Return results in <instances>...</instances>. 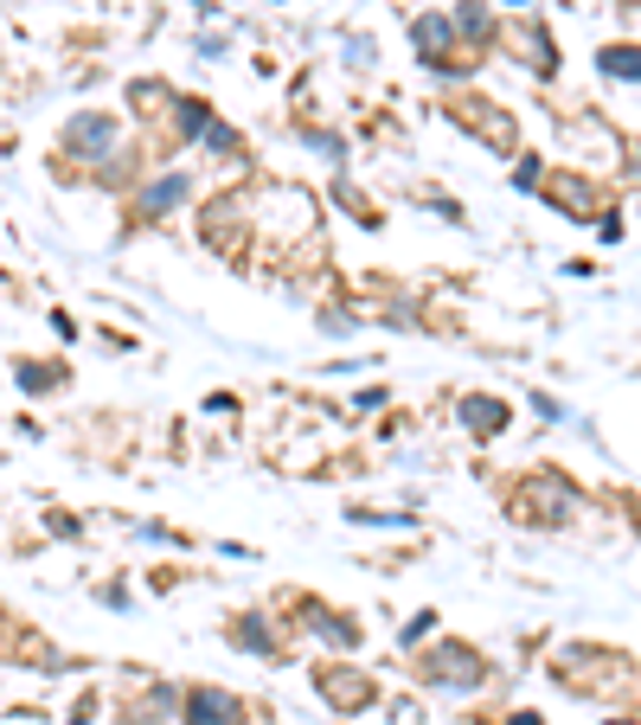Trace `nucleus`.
I'll return each instance as SVG.
<instances>
[{
	"label": "nucleus",
	"instance_id": "nucleus-15",
	"mask_svg": "<svg viewBox=\"0 0 641 725\" xmlns=\"http://www.w3.org/2000/svg\"><path fill=\"white\" fill-rule=\"evenodd\" d=\"M450 26H455V39H468V45H488V39H494V20L482 13V7H455Z\"/></svg>",
	"mask_w": 641,
	"mask_h": 725
},
{
	"label": "nucleus",
	"instance_id": "nucleus-19",
	"mask_svg": "<svg viewBox=\"0 0 641 725\" xmlns=\"http://www.w3.org/2000/svg\"><path fill=\"white\" fill-rule=\"evenodd\" d=\"M520 45H527V65H532V72H552V45H545V33H527Z\"/></svg>",
	"mask_w": 641,
	"mask_h": 725
},
{
	"label": "nucleus",
	"instance_id": "nucleus-11",
	"mask_svg": "<svg viewBox=\"0 0 641 725\" xmlns=\"http://www.w3.org/2000/svg\"><path fill=\"white\" fill-rule=\"evenodd\" d=\"M231 642H237V649L244 655H276V636H269V616H231V629H225Z\"/></svg>",
	"mask_w": 641,
	"mask_h": 725
},
{
	"label": "nucleus",
	"instance_id": "nucleus-18",
	"mask_svg": "<svg viewBox=\"0 0 641 725\" xmlns=\"http://www.w3.org/2000/svg\"><path fill=\"white\" fill-rule=\"evenodd\" d=\"M20 385H26V392H52L58 373H45V360H20Z\"/></svg>",
	"mask_w": 641,
	"mask_h": 725
},
{
	"label": "nucleus",
	"instance_id": "nucleus-7",
	"mask_svg": "<svg viewBox=\"0 0 641 725\" xmlns=\"http://www.w3.org/2000/svg\"><path fill=\"white\" fill-rule=\"evenodd\" d=\"M302 629H314L328 649H360V616H346V611H334V604H321V597H308L302 604Z\"/></svg>",
	"mask_w": 641,
	"mask_h": 725
},
{
	"label": "nucleus",
	"instance_id": "nucleus-12",
	"mask_svg": "<svg viewBox=\"0 0 641 725\" xmlns=\"http://www.w3.org/2000/svg\"><path fill=\"white\" fill-rule=\"evenodd\" d=\"M129 103H135V116H142V122H154V116H174V103H180V97H174L167 84H148V77H142V84H129Z\"/></svg>",
	"mask_w": 641,
	"mask_h": 725
},
{
	"label": "nucleus",
	"instance_id": "nucleus-3",
	"mask_svg": "<svg viewBox=\"0 0 641 725\" xmlns=\"http://www.w3.org/2000/svg\"><path fill=\"white\" fill-rule=\"evenodd\" d=\"M417 674L430 681V688H450V693H475L488 681V661L475 649H462V642H436V649L417 655Z\"/></svg>",
	"mask_w": 641,
	"mask_h": 725
},
{
	"label": "nucleus",
	"instance_id": "nucleus-9",
	"mask_svg": "<svg viewBox=\"0 0 641 725\" xmlns=\"http://www.w3.org/2000/svg\"><path fill=\"white\" fill-rule=\"evenodd\" d=\"M455 122H468L482 142H494V149H513V122L500 116V103H482V97H468V103H455Z\"/></svg>",
	"mask_w": 641,
	"mask_h": 725
},
{
	"label": "nucleus",
	"instance_id": "nucleus-10",
	"mask_svg": "<svg viewBox=\"0 0 641 725\" xmlns=\"http://www.w3.org/2000/svg\"><path fill=\"white\" fill-rule=\"evenodd\" d=\"M462 424L475 430V437H494V430H507V418H513V405L507 398H488V392H462Z\"/></svg>",
	"mask_w": 641,
	"mask_h": 725
},
{
	"label": "nucleus",
	"instance_id": "nucleus-4",
	"mask_svg": "<svg viewBox=\"0 0 641 725\" xmlns=\"http://www.w3.org/2000/svg\"><path fill=\"white\" fill-rule=\"evenodd\" d=\"M314 693H321L334 713H366V706H378V681H366V674H360V668H346V661L314 668Z\"/></svg>",
	"mask_w": 641,
	"mask_h": 725
},
{
	"label": "nucleus",
	"instance_id": "nucleus-8",
	"mask_svg": "<svg viewBox=\"0 0 641 725\" xmlns=\"http://www.w3.org/2000/svg\"><path fill=\"white\" fill-rule=\"evenodd\" d=\"M187 199H192V174H187V167H167L161 180H148V187L135 193V206H142L148 219H167V212H180Z\"/></svg>",
	"mask_w": 641,
	"mask_h": 725
},
{
	"label": "nucleus",
	"instance_id": "nucleus-17",
	"mask_svg": "<svg viewBox=\"0 0 641 725\" xmlns=\"http://www.w3.org/2000/svg\"><path fill=\"white\" fill-rule=\"evenodd\" d=\"M604 72L609 77H641V45H609V52H604Z\"/></svg>",
	"mask_w": 641,
	"mask_h": 725
},
{
	"label": "nucleus",
	"instance_id": "nucleus-14",
	"mask_svg": "<svg viewBox=\"0 0 641 725\" xmlns=\"http://www.w3.org/2000/svg\"><path fill=\"white\" fill-rule=\"evenodd\" d=\"M174 129H180V142H199V135L212 129V103H199V97H180V103H174Z\"/></svg>",
	"mask_w": 641,
	"mask_h": 725
},
{
	"label": "nucleus",
	"instance_id": "nucleus-1",
	"mask_svg": "<svg viewBox=\"0 0 641 725\" xmlns=\"http://www.w3.org/2000/svg\"><path fill=\"white\" fill-rule=\"evenodd\" d=\"M507 514H520V527H565V514H577V488H571L565 475L539 469V475H527L507 495Z\"/></svg>",
	"mask_w": 641,
	"mask_h": 725
},
{
	"label": "nucleus",
	"instance_id": "nucleus-5",
	"mask_svg": "<svg viewBox=\"0 0 641 725\" xmlns=\"http://www.w3.org/2000/svg\"><path fill=\"white\" fill-rule=\"evenodd\" d=\"M244 700L231 688H187L180 693V725H244Z\"/></svg>",
	"mask_w": 641,
	"mask_h": 725
},
{
	"label": "nucleus",
	"instance_id": "nucleus-16",
	"mask_svg": "<svg viewBox=\"0 0 641 725\" xmlns=\"http://www.w3.org/2000/svg\"><path fill=\"white\" fill-rule=\"evenodd\" d=\"M199 149H206V154H225V161H237V149H244V142H237V129H231V122H219V116H212V129L199 135Z\"/></svg>",
	"mask_w": 641,
	"mask_h": 725
},
{
	"label": "nucleus",
	"instance_id": "nucleus-20",
	"mask_svg": "<svg viewBox=\"0 0 641 725\" xmlns=\"http://www.w3.org/2000/svg\"><path fill=\"white\" fill-rule=\"evenodd\" d=\"M430 629H436V611H417L411 623H405V636H398V642H405V649H411V642H423V636H430Z\"/></svg>",
	"mask_w": 641,
	"mask_h": 725
},
{
	"label": "nucleus",
	"instance_id": "nucleus-2",
	"mask_svg": "<svg viewBox=\"0 0 641 725\" xmlns=\"http://www.w3.org/2000/svg\"><path fill=\"white\" fill-rule=\"evenodd\" d=\"M58 149H65V161H115L122 154V122L110 110H77L58 129Z\"/></svg>",
	"mask_w": 641,
	"mask_h": 725
},
{
	"label": "nucleus",
	"instance_id": "nucleus-13",
	"mask_svg": "<svg viewBox=\"0 0 641 725\" xmlns=\"http://www.w3.org/2000/svg\"><path fill=\"white\" fill-rule=\"evenodd\" d=\"M552 193H559V206H571V219H590V212H597V187L577 180V174H559Z\"/></svg>",
	"mask_w": 641,
	"mask_h": 725
},
{
	"label": "nucleus",
	"instance_id": "nucleus-6",
	"mask_svg": "<svg viewBox=\"0 0 641 725\" xmlns=\"http://www.w3.org/2000/svg\"><path fill=\"white\" fill-rule=\"evenodd\" d=\"M411 45L423 52V65H430V72H455V65L468 72V58L455 52V26L443 20V13H423V20H411Z\"/></svg>",
	"mask_w": 641,
	"mask_h": 725
},
{
	"label": "nucleus",
	"instance_id": "nucleus-21",
	"mask_svg": "<svg viewBox=\"0 0 641 725\" xmlns=\"http://www.w3.org/2000/svg\"><path fill=\"white\" fill-rule=\"evenodd\" d=\"M513 725H539V713H520V719H513Z\"/></svg>",
	"mask_w": 641,
	"mask_h": 725
}]
</instances>
